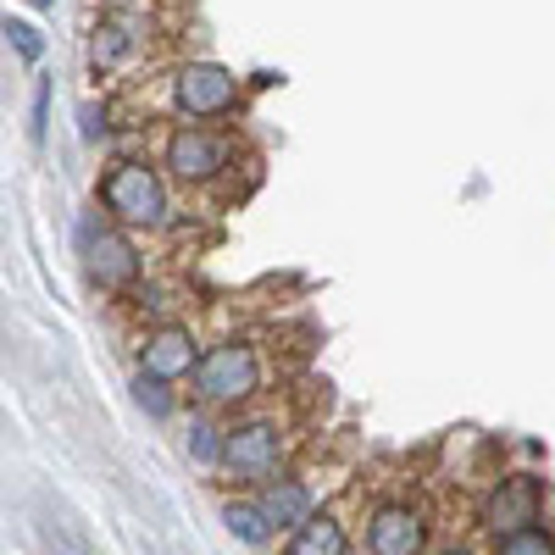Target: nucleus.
Listing matches in <instances>:
<instances>
[{
	"mask_svg": "<svg viewBox=\"0 0 555 555\" xmlns=\"http://www.w3.org/2000/svg\"><path fill=\"white\" fill-rule=\"evenodd\" d=\"M222 162H228V151L217 145L211 133L183 128V133H172V139H167V167H172L183 183H206V178H217V172H222Z\"/></svg>",
	"mask_w": 555,
	"mask_h": 555,
	"instance_id": "0eeeda50",
	"label": "nucleus"
},
{
	"mask_svg": "<svg viewBox=\"0 0 555 555\" xmlns=\"http://www.w3.org/2000/svg\"><path fill=\"white\" fill-rule=\"evenodd\" d=\"M44 539H51V550H56V555H95V550L83 544V533H73L62 517H44Z\"/></svg>",
	"mask_w": 555,
	"mask_h": 555,
	"instance_id": "dca6fc26",
	"label": "nucleus"
},
{
	"mask_svg": "<svg viewBox=\"0 0 555 555\" xmlns=\"http://www.w3.org/2000/svg\"><path fill=\"white\" fill-rule=\"evenodd\" d=\"M444 555H473V550H444Z\"/></svg>",
	"mask_w": 555,
	"mask_h": 555,
	"instance_id": "aec40b11",
	"label": "nucleus"
},
{
	"mask_svg": "<svg viewBox=\"0 0 555 555\" xmlns=\"http://www.w3.org/2000/svg\"><path fill=\"white\" fill-rule=\"evenodd\" d=\"M7 39H12V51H17L23 62H39V56H44V39H39L34 23H17V17H12V23H7Z\"/></svg>",
	"mask_w": 555,
	"mask_h": 555,
	"instance_id": "f3484780",
	"label": "nucleus"
},
{
	"mask_svg": "<svg viewBox=\"0 0 555 555\" xmlns=\"http://www.w3.org/2000/svg\"><path fill=\"white\" fill-rule=\"evenodd\" d=\"M240 101V83L228 67H211V62H195L178 73V106L190 117H217Z\"/></svg>",
	"mask_w": 555,
	"mask_h": 555,
	"instance_id": "20e7f679",
	"label": "nucleus"
},
{
	"mask_svg": "<svg viewBox=\"0 0 555 555\" xmlns=\"http://www.w3.org/2000/svg\"><path fill=\"white\" fill-rule=\"evenodd\" d=\"M278 455H284V434H278V423H261V416L222 434V467L240 483H267L278 473Z\"/></svg>",
	"mask_w": 555,
	"mask_h": 555,
	"instance_id": "7ed1b4c3",
	"label": "nucleus"
},
{
	"mask_svg": "<svg viewBox=\"0 0 555 555\" xmlns=\"http://www.w3.org/2000/svg\"><path fill=\"white\" fill-rule=\"evenodd\" d=\"M500 555H555V539L544 528H522V533H505Z\"/></svg>",
	"mask_w": 555,
	"mask_h": 555,
	"instance_id": "4468645a",
	"label": "nucleus"
},
{
	"mask_svg": "<svg viewBox=\"0 0 555 555\" xmlns=\"http://www.w3.org/2000/svg\"><path fill=\"white\" fill-rule=\"evenodd\" d=\"M101 195H106V206H112L122 222H133V228H162V222H167V195H162V183H156L151 167H139V162L112 167L106 183H101Z\"/></svg>",
	"mask_w": 555,
	"mask_h": 555,
	"instance_id": "f03ea898",
	"label": "nucleus"
},
{
	"mask_svg": "<svg viewBox=\"0 0 555 555\" xmlns=\"http://www.w3.org/2000/svg\"><path fill=\"white\" fill-rule=\"evenodd\" d=\"M133 400L145 405L151 416H172V395H167V378H151V373H139V378H133Z\"/></svg>",
	"mask_w": 555,
	"mask_h": 555,
	"instance_id": "ddd939ff",
	"label": "nucleus"
},
{
	"mask_svg": "<svg viewBox=\"0 0 555 555\" xmlns=\"http://www.w3.org/2000/svg\"><path fill=\"white\" fill-rule=\"evenodd\" d=\"M256 505L267 512L272 528H306V522L317 517V512H311V489H306L300 478H278V483H267Z\"/></svg>",
	"mask_w": 555,
	"mask_h": 555,
	"instance_id": "9d476101",
	"label": "nucleus"
},
{
	"mask_svg": "<svg viewBox=\"0 0 555 555\" xmlns=\"http://www.w3.org/2000/svg\"><path fill=\"white\" fill-rule=\"evenodd\" d=\"M190 450H195L201 461H222V439H217V428H206V423H190Z\"/></svg>",
	"mask_w": 555,
	"mask_h": 555,
	"instance_id": "a211bd4d",
	"label": "nucleus"
},
{
	"mask_svg": "<svg viewBox=\"0 0 555 555\" xmlns=\"http://www.w3.org/2000/svg\"><path fill=\"white\" fill-rule=\"evenodd\" d=\"M483 522L494 528V539L533 528L539 522V478H500V489L483 505Z\"/></svg>",
	"mask_w": 555,
	"mask_h": 555,
	"instance_id": "423d86ee",
	"label": "nucleus"
},
{
	"mask_svg": "<svg viewBox=\"0 0 555 555\" xmlns=\"http://www.w3.org/2000/svg\"><path fill=\"white\" fill-rule=\"evenodd\" d=\"M289 555H350V539H345V522L339 517H311L306 528H295L289 539Z\"/></svg>",
	"mask_w": 555,
	"mask_h": 555,
	"instance_id": "9b49d317",
	"label": "nucleus"
},
{
	"mask_svg": "<svg viewBox=\"0 0 555 555\" xmlns=\"http://www.w3.org/2000/svg\"><path fill=\"white\" fill-rule=\"evenodd\" d=\"M222 522L234 528L245 544H267V539H272L267 512H261V505H250V500H228V505H222Z\"/></svg>",
	"mask_w": 555,
	"mask_h": 555,
	"instance_id": "f8f14e48",
	"label": "nucleus"
},
{
	"mask_svg": "<svg viewBox=\"0 0 555 555\" xmlns=\"http://www.w3.org/2000/svg\"><path fill=\"white\" fill-rule=\"evenodd\" d=\"M83 261H89V278H95L101 289H128L139 278V250L122 234H101L95 245L83 250Z\"/></svg>",
	"mask_w": 555,
	"mask_h": 555,
	"instance_id": "6e6552de",
	"label": "nucleus"
},
{
	"mask_svg": "<svg viewBox=\"0 0 555 555\" xmlns=\"http://www.w3.org/2000/svg\"><path fill=\"white\" fill-rule=\"evenodd\" d=\"M133 44V34L122 28V23H106V28H95V67H112L122 51Z\"/></svg>",
	"mask_w": 555,
	"mask_h": 555,
	"instance_id": "2eb2a0df",
	"label": "nucleus"
},
{
	"mask_svg": "<svg viewBox=\"0 0 555 555\" xmlns=\"http://www.w3.org/2000/svg\"><path fill=\"white\" fill-rule=\"evenodd\" d=\"M256 384H261V361L250 345H217L195 366V395L211 405H234V400L256 395Z\"/></svg>",
	"mask_w": 555,
	"mask_h": 555,
	"instance_id": "f257e3e1",
	"label": "nucleus"
},
{
	"mask_svg": "<svg viewBox=\"0 0 555 555\" xmlns=\"http://www.w3.org/2000/svg\"><path fill=\"white\" fill-rule=\"evenodd\" d=\"M44 112H51V89L39 83V95H34V139H44Z\"/></svg>",
	"mask_w": 555,
	"mask_h": 555,
	"instance_id": "6ab92c4d",
	"label": "nucleus"
},
{
	"mask_svg": "<svg viewBox=\"0 0 555 555\" xmlns=\"http://www.w3.org/2000/svg\"><path fill=\"white\" fill-rule=\"evenodd\" d=\"M428 544V522L411 505H378L366 522V555H423Z\"/></svg>",
	"mask_w": 555,
	"mask_h": 555,
	"instance_id": "39448f33",
	"label": "nucleus"
},
{
	"mask_svg": "<svg viewBox=\"0 0 555 555\" xmlns=\"http://www.w3.org/2000/svg\"><path fill=\"white\" fill-rule=\"evenodd\" d=\"M201 366V356H195V339L183 334V328H162V334H151L145 339V373L151 378H183V373H195Z\"/></svg>",
	"mask_w": 555,
	"mask_h": 555,
	"instance_id": "1a4fd4ad",
	"label": "nucleus"
}]
</instances>
